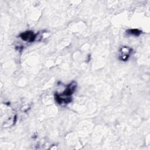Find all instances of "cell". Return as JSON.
<instances>
[{"label":"cell","instance_id":"cell-1","mask_svg":"<svg viewBox=\"0 0 150 150\" xmlns=\"http://www.w3.org/2000/svg\"><path fill=\"white\" fill-rule=\"evenodd\" d=\"M131 49L128 46H122L120 49L119 59L122 61H127L129 57Z\"/></svg>","mask_w":150,"mask_h":150},{"label":"cell","instance_id":"cell-2","mask_svg":"<svg viewBox=\"0 0 150 150\" xmlns=\"http://www.w3.org/2000/svg\"><path fill=\"white\" fill-rule=\"evenodd\" d=\"M20 37L23 40L32 42H33L36 39V35H35L32 31H26L22 33L20 35Z\"/></svg>","mask_w":150,"mask_h":150},{"label":"cell","instance_id":"cell-3","mask_svg":"<svg viewBox=\"0 0 150 150\" xmlns=\"http://www.w3.org/2000/svg\"><path fill=\"white\" fill-rule=\"evenodd\" d=\"M129 33L134 36H139L141 33V31L138 29H132L128 30Z\"/></svg>","mask_w":150,"mask_h":150}]
</instances>
